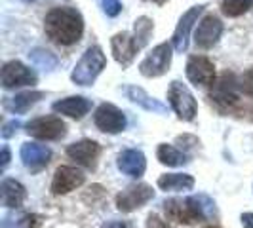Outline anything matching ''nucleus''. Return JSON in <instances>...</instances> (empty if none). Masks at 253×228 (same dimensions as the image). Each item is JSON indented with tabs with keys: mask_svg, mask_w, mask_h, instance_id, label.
I'll list each match as a JSON object with an SVG mask.
<instances>
[{
	"mask_svg": "<svg viewBox=\"0 0 253 228\" xmlns=\"http://www.w3.org/2000/svg\"><path fill=\"white\" fill-rule=\"evenodd\" d=\"M44 31L51 42L59 46H73L84 35V17L76 8L57 6L44 17Z\"/></svg>",
	"mask_w": 253,
	"mask_h": 228,
	"instance_id": "1",
	"label": "nucleus"
},
{
	"mask_svg": "<svg viewBox=\"0 0 253 228\" xmlns=\"http://www.w3.org/2000/svg\"><path fill=\"white\" fill-rule=\"evenodd\" d=\"M107 67V57L99 46H89L75 65L71 80L76 86H91Z\"/></svg>",
	"mask_w": 253,
	"mask_h": 228,
	"instance_id": "2",
	"label": "nucleus"
},
{
	"mask_svg": "<svg viewBox=\"0 0 253 228\" xmlns=\"http://www.w3.org/2000/svg\"><path fill=\"white\" fill-rule=\"evenodd\" d=\"M238 78L234 73H223L215 80V84L211 86V91H210V99L215 105L219 111L227 113V111H232L234 107H238Z\"/></svg>",
	"mask_w": 253,
	"mask_h": 228,
	"instance_id": "3",
	"label": "nucleus"
},
{
	"mask_svg": "<svg viewBox=\"0 0 253 228\" xmlns=\"http://www.w3.org/2000/svg\"><path fill=\"white\" fill-rule=\"evenodd\" d=\"M168 101L171 105L173 113L177 114L179 120L183 122H192L198 113V103L194 99L192 91H190L183 82L173 80L168 88Z\"/></svg>",
	"mask_w": 253,
	"mask_h": 228,
	"instance_id": "4",
	"label": "nucleus"
},
{
	"mask_svg": "<svg viewBox=\"0 0 253 228\" xmlns=\"http://www.w3.org/2000/svg\"><path fill=\"white\" fill-rule=\"evenodd\" d=\"M171 44L162 42L158 46H154L145 59L139 63V73L145 78H158V76L166 75L171 67Z\"/></svg>",
	"mask_w": 253,
	"mask_h": 228,
	"instance_id": "5",
	"label": "nucleus"
},
{
	"mask_svg": "<svg viewBox=\"0 0 253 228\" xmlns=\"http://www.w3.org/2000/svg\"><path fill=\"white\" fill-rule=\"evenodd\" d=\"M25 131L31 137H37V139L59 141L67 135V124L57 116H40L27 124Z\"/></svg>",
	"mask_w": 253,
	"mask_h": 228,
	"instance_id": "6",
	"label": "nucleus"
},
{
	"mask_svg": "<svg viewBox=\"0 0 253 228\" xmlns=\"http://www.w3.org/2000/svg\"><path fill=\"white\" fill-rule=\"evenodd\" d=\"M0 80H2L4 89H13L23 88V86H35L38 82V75L21 61H8L2 67Z\"/></svg>",
	"mask_w": 253,
	"mask_h": 228,
	"instance_id": "7",
	"label": "nucleus"
},
{
	"mask_svg": "<svg viewBox=\"0 0 253 228\" xmlns=\"http://www.w3.org/2000/svg\"><path fill=\"white\" fill-rule=\"evenodd\" d=\"M164 211L169 221H175V223H181V225H194V223L204 221L192 196L185 198V200H181V198L166 200Z\"/></svg>",
	"mask_w": 253,
	"mask_h": 228,
	"instance_id": "8",
	"label": "nucleus"
},
{
	"mask_svg": "<svg viewBox=\"0 0 253 228\" xmlns=\"http://www.w3.org/2000/svg\"><path fill=\"white\" fill-rule=\"evenodd\" d=\"M93 122L103 133H120L126 129V114L113 103H101L93 114Z\"/></svg>",
	"mask_w": 253,
	"mask_h": 228,
	"instance_id": "9",
	"label": "nucleus"
},
{
	"mask_svg": "<svg viewBox=\"0 0 253 228\" xmlns=\"http://www.w3.org/2000/svg\"><path fill=\"white\" fill-rule=\"evenodd\" d=\"M152 198H154V190L151 185H145V183L131 185L116 196V207L122 213H131V211L139 209L141 205L151 202Z\"/></svg>",
	"mask_w": 253,
	"mask_h": 228,
	"instance_id": "10",
	"label": "nucleus"
},
{
	"mask_svg": "<svg viewBox=\"0 0 253 228\" xmlns=\"http://www.w3.org/2000/svg\"><path fill=\"white\" fill-rule=\"evenodd\" d=\"M187 78L194 86H213L215 84V65L204 55H190L185 67Z\"/></svg>",
	"mask_w": 253,
	"mask_h": 228,
	"instance_id": "11",
	"label": "nucleus"
},
{
	"mask_svg": "<svg viewBox=\"0 0 253 228\" xmlns=\"http://www.w3.org/2000/svg\"><path fill=\"white\" fill-rule=\"evenodd\" d=\"M141 50L139 42L133 35H129L126 31L122 33H116L113 38H111V51H113L114 61L118 65H122L124 69L131 65V61L135 59L137 51Z\"/></svg>",
	"mask_w": 253,
	"mask_h": 228,
	"instance_id": "12",
	"label": "nucleus"
},
{
	"mask_svg": "<svg viewBox=\"0 0 253 228\" xmlns=\"http://www.w3.org/2000/svg\"><path fill=\"white\" fill-rule=\"evenodd\" d=\"M221 35H223V23H221V19L217 15H213V13H208V15H204L202 21L196 27L194 44L198 48H202V50H210V48H213L217 42H219Z\"/></svg>",
	"mask_w": 253,
	"mask_h": 228,
	"instance_id": "13",
	"label": "nucleus"
},
{
	"mask_svg": "<svg viewBox=\"0 0 253 228\" xmlns=\"http://www.w3.org/2000/svg\"><path fill=\"white\" fill-rule=\"evenodd\" d=\"M204 4H198V6H192L189 8L187 12L181 15V19H179L177 27H175V31H173V37H171V44H173V48L177 51H187L189 48V38H190V31H192V27L194 23L198 21V17L202 15L204 12Z\"/></svg>",
	"mask_w": 253,
	"mask_h": 228,
	"instance_id": "14",
	"label": "nucleus"
},
{
	"mask_svg": "<svg viewBox=\"0 0 253 228\" xmlns=\"http://www.w3.org/2000/svg\"><path fill=\"white\" fill-rule=\"evenodd\" d=\"M101 154V147L91 139H82L67 147V156L76 164L84 165L86 169H95L97 158Z\"/></svg>",
	"mask_w": 253,
	"mask_h": 228,
	"instance_id": "15",
	"label": "nucleus"
},
{
	"mask_svg": "<svg viewBox=\"0 0 253 228\" xmlns=\"http://www.w3.org/2000/svg\"><path fill=\"white\" fill-rule=\"evenodd\" d=\"M84 173L76 167H71V165H61L57 167L55 175H53V181H51V192L53 194H69L71 190H76L78 187L84 185Z\"/></svg>",
	"mask_w": 253,
	"mask_h": 228,
	"instance_id": "16",
	"label": "nucleus"
},
{
	"mask_svg": "<svg viewBox=\"0 0 253 228\" xmlns=\"http://www.w3.org/2000/svg\"><path fill=\"white\" fill-rule=\"evenodd\" d=\"M19 156H21V162L25 167H29L31 171H38V169L48 165L51 158V151L46 145H40V143H23Z\"/></svg>",
	"mask_w": 253,
	"mask_h": 228,
	"instance_id": "17",
	"label": "nucleus"
},
{
	"mask_svg": "<svg viewBox=\"0 0 253 228\" xmlns=\"http://www.w3.org/2000/svg\"><path fill=\"white\" fill-rule=\"evenodd\" d=\"M118 169L122 173H126L127 177L139 179L145 175V169H147V158L145 154L137 149H127V151L120 152L118 154Z\"/></svg>",
	"mask_w": 253,
	"mask_h": 228,
	"instance_id": "18",
	"label": "nucleus"
},
{
	"mask_svg": "<svg viewBox=\"0 0 253 228\" xmlns=\"http://www.w3.org/2000/svg\"><path fill=\"white\" fill-rule=\"evenodd\" d=\"M51 109L55 113L69 116V118L80 120V118H84L91 111V101L86 99V97H82V95H71V97H65V99L55 101L51 105Z\"/></svg>",
	"mask_w": 253,
	"mask_h": 228,
	"instance_id": "19",
	"label": "nucleus"
},
{
	"mask_svg": "<svg viewBox=\"0 0 253 228\" xmlns=\"http://www.w3.org/2000/svg\"><path fill=\"white\" fill-rule=\"evenodd\" d=\"M27 198V190L25 187L15 181V179H2L0 183V200L4 207H10V209H17L21 207Z\"/></svg>",
	"mask_w": 253,
	"mask_h": 228,
	"instance_id": "20",
	"label": "nucleus"
},
{
	"mask_svg": "<svg viewBox=\"0 0 253 228\" xmlns=\"http://www.w3.org/2000/svg\"><path fill=\"white\" fill-rule=\"evenodd\" d=\"M124 93H126V97L129 101L143 107V109L149 111V113H156V114L168 113V107H166L164 103L154 99L152 95H149V93L143 88H139V86H124Z\"/></svg>",
	"mask_w": 253,
	"mask_h": 228,
	"instance_id": "21",
	"label": "nucleus"
},
{
	"mask_svg": "<svg viewBox=\"0 0 253 228\" xmlns=\"http://www.w3.org/2000/svg\"><path fill=\"white\" fill-rule=\"evenodd\" d=\"M42 97H44V91H21V93H17L13 97H6L4 99V109L8 113L23 114L31 107H35Z\"/></svg>",
	"mask_w": 253,
	"mask_h": 228,
	"instance_id": "22",
	"label": "nucleus"
},
{
	"mask_svg": "<svg viewBox=\"0 0 253 228\" xmlns=\"http://www.w3.org/2000/svg\"><path fill=\"white\" fill-rule=\"evenodd\" d=\"M158 187L162 190H169V192H175V190H190L194 187V179L192 175L187 173H166L160 175L158 179Z\"/></svg>",
	"mask_w": 253,
	"mask_h": 228,
	"instance_id": "23",
	"label": "nucleus"
},
{
	"mask_svg": "<svg viewBox=\"0 0 253 228\" xmlns=\"http://www.w3.org/2000/svg\"><path fill=\"white\" fill-rule=\"evenodd\" d=\"M156 156H158L160 164L169 165V167H179V165H185L187 162H189V158H187L185 152L177 151L173 145H166V143L158 145Z\"/></svg>",
	"mask_w": 253,
	"mask_h": 228,
	"instance_id": "24",
	"label": "nucleus"
},
{
	"mask_svg": "<svg viewBox=\"0 0 253 228\" xmlns=\"http://www.w3.org/2000/svg\"><path fill=\"white\" fill-rule=\"evenodd\" d=\"M253 8V0H223L221 12L227 17H240Z\"/></svg>",
	"mask_w": 253,
	"mask_h": 228,
	"instance_id": "25",
	"label": "nucleus"
},
{
	"mask_svg": "<svg viewBox=\"0 0 253 228\" xmlns=\"http://www.w3.org/2000/svg\"><path fill=\"white\" fill-rule=\"evenodd\" d=\"M133 37L137 38V42H139V46L143 48L147 42H149V38H151L152 31H154V23H152L151 17H147V15H141L135 19V25H133Z\"/></svg>",
	"mask_w": 253,
	"mask_h": 228,
	"instance_id": "26",
	"label": "nucleus"
},
{
	"mask_svg": "<svg viewBox=\"0 0 253 228\" xmlns=\"http://www.w3.org/2000/svg\"><path fill=\"white\" fill-rule=\"evenodd\" d=\"M29 57H31V61L37 65L38 69H44V71H53V69L57 67L55 55L50 53L48 50H42V48L33 50L31 53H29Z\"/></svg>",
	"mask_w": 253,
	"mask_h": 228,
	"instance_id": "27",
	"label": "nucleus"
},
{
	"mask_svg": "<svg viewBox=\"0 0 253 228\" xmlns=\"http://www.w3.org/2000/svg\"><path fill=\"white\" fill-rule=\"evenodd\" d=\"M192 198H194L196 207H198V211H200V215H202L204 221L213 219V217L217 215L215 202H213L210 196H206V194H196V196H192Z\"/></svg>",
	"mask_w": 253,
	"mask_h": 228,
	"instance_id": "28",
	"label": "nucleus"
},
{
	"mask_svg": "<svg viewBox=\"0 0 253 228\" xmlns=\"http://www.w3.org/2000/svg\"><path fill=\"white\" fill-rule=\"evenodd\" d=\"M238 88L244 95H248V97H253V67L252 69H248V71H244L238 78Z\"/></svg>",
	"mask_w": 253,
	"mask_h": 228,
	"instance_id": "29",
	"label": "nucleus"
},
{
	"mask_svg": "<svg viewBox=\"0 0 253 228\" xmlns=\"http://www.w3.org/2000/svg\"><path fill=\"white\" fill-rule=\"evenodd\" d=\"M42 219L35 213H25L17 219V223H13V228H40Z\"/></svg>",
	"mask_w": 253,
	"mask_h": 228,
	"instance_id": "30",
	"label": "nucleus"
},
{
	"mask_svg": "<svg viewBox=\"0 0 253 228\" xmlns=\"http://www.w3.org/2000/svg\"><path fill=\"white\" fill-rule=\"evenodd\" d=\"M99 4H101V10L105 12V15H109V17H116L122 12V2L120 0H99Z\"/></svg>",
	"mask_w": 253,
	"mask_h": 228,
	"instance_id": "31",
	"label": "nucleus"
},
{
	"mask_svg": "<svg viewBox=\"0 0 253 228\" xmlns=\"http://www.w3.org/2000/svg\"><path fill=\"white\" fill-rule=\"evenodd\" d=\"M21 127V122L19 120H12V122H6L4 126H2V137L4 139H10L13 137L15 133H17V129Z\"/></svg>",
	"mask_w": 253,
	"mask_h": 228,
	"instance_id": "32",
	"label": "nucleus"
},
{
	"mask_svg": "<svg viewBox=\"0 0 253 228\" xmlns=\"http://www.w3.org/2000/svg\"><path fill=\"white\" fill-rule=\"evenodd\" d=\"M147 228H169V227H168V223H166V221H162L158 215H149Z\"/></svg>",
	"mask_w": 253,
	"mask_h": 228,
	"instance_id": "33",
	"label": "nucleus"
},
{
	"mask_svg": "<svg viewBox=\"0 0 253 228\" xmlns=\"http://www.w3.org/2000/svg\"><path fill=\"white\" fill-rule=\"evenodd\" d=\"M8 164H10V149L8 147H2V162H0V167L6 169Z\"/></svg>",
	"mask_w": 253,
	"mask_h": 228,
	"instance_id": "34",
	"label": "nucleus"
},
{
	"mask_svg": "<svg viewBox=\"0 0 253 228\" xmlns=\"http://www.w3.org/2000/svg\"><path fill=\"white\" fill-rule=\"evenodd\" d=\"M240 221L244 228H253V213H244L240 217Z\"/></svg>",
	"mask_w": 253,
	"mask_h": 228,
	"instance_id": "35",
	"label": "nucleus"
},
{
	"mask_svg": "<svg viewBox=\"0 0 253 228\" xmlns=\"http://www.w3.org/2000/svg\"><path fill=\"white\" fill-rule=\"evenodd\" d=\"M101 228H129L124 221H107Z\"/></svg>",
	"mask_w": 253,
	"mask_h": 228,
	"instance_id": "36",
	"label": "nucleus"
},
{
	"mask_svg": "<svg viewBox=\"0 0 253 228\" xmlns=\"http://www.w3.org/2000/svg\"><path fill=\"white\" fill-rule=\"evenodd\" d=\"M152 2H156V4H160V6H162V4H166L168 0H152Z\"/></svg>",
	"mask_w": 253,
	"mask_h": 228,
	"instance_id": "37",
	"label": "nucleus"
},
{
	"mask_svg": "<svg viewBox=\"0 0 253 228\" xmlns=\"http://www.w3.org/2000/svg\"><path fill=\"white\" fill-rule=\"evenodd\" d=\"M206 228H219V227H206Z\"/></svg>",
	"mask_w": 253,
	"mask_h": 228,
	"instance_id": "38",
	"label": "nucleus"
},
{
	"mask_svg": "<svg viewBox=\"0 0 253 228\" xmlns=\"http://www.w3.org/2000/svg\"><path fill=\"white\" fill-rule=\"evenodd\" d=\"M25 2H35V0H25Z\"/></svg>",
	"mask_w": 253,
	"mask_h": 228,
	"instance_id": "39",
	"label": "nucleus"
}]
</instances>
